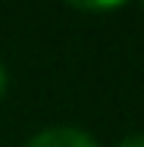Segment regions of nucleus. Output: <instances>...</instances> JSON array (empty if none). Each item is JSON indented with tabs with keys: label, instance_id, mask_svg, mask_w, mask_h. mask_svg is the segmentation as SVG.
Here are the masks:
<instances>
[{
	"label": "nucleus",
	"instance_id": "f03ea898",
	"mask_svg": "<svg viewBox=\"0 0 144 147\" xmlns=\"http://www.w3.org/2000/svg\"><path fill=\"white\" fill-rule=\"evenodd\" d=\"M116 147H144V135H128V138H122Z\"/></svg>",
	"mask_w": 144,
	"mask_h": 147
},
{
	"label": "nucleus",
	"instance_id": "f257e3e1",
	"mask_svg": "<svg viewBox=\"0 0 144 147\" xmlns=\"http://www.w3.org/2000/svg\"><path fill=\"white\" fill-rule=\"evenodd\" d=\"M25 147H100V144L75 125H53V128L31 135L25 141Z\"/></svg>",
	"mask_w": 144,
	"mask_h": 147
},
{
	"label": "nucleus",
	"instance_id": "7ed1b4c3",
	"mask_svg": "<svg viewBox=\"0 0 144 147\" xmlns=\"http://www.w3.org/2000/svg\"><path fill=\"white\" fill-rule=\"evenodd\" d=\"M6 85H9V75H6V69H3V63H0V97L6 94Z\"/></svg>",
	"mask_w": 144,
	"mask_h": 147
}]
</instances>
